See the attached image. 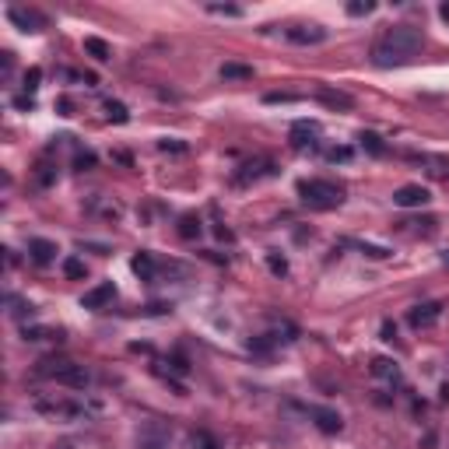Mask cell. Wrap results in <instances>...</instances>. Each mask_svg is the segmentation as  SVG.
<instances>
[{
  "label": "cell",
  "instance_id": "cell-3",
  "mask_svg": "<svg viewBox=\"0 0 449 449\" xmlns=\"http://www.w3.org/2000/svg\"><path fill=\"white\" fill-rule=\"evenodd\" d=\"M39 376L56 379L60 386H71V390H84V386H88V369L77 365V362H67V358H60V362L49 358V362H43Z\"/></svg>",
  "mask_w": 449,
  "mask_h": 449
},
{
  "label": "cell",
  "instance_id": "cell-33",
  "mask_svg": "<svg viewBox=\"0 0 449 449\" xmlns=\"http://www.w3.org/2000/svg\"><path fill=\"white\" fill-rule=\"evenodd\" d=\"M393 337H397V326L386 319V323H383V341H393Z\"/></svg>",
  "mask_w": 449,
  "mask_h": 449
},
{
  "label": "cell",
  "instance_id": "cell-30",
  "mask_svg": "<svg viewBox=\"0 0 449 449\" xmlns=\"http://www.w3.org/2000/svg\"><path fill=\"white\" fill-rule=\"evenodd\" d=\"M298 95H291V92H267L263 95V102H295Z\"/></svg>",
  "mask_w": 449,
  "mask_h": 449
},
{
  "label": "cell",
  "instance_id": "cell-26",
  "mask_svg": "<svg viewBox=\"0 0 449 449\" xmlns=\"http://www.w3.org/2000/svg\"><path fill=\"white\" fill-rule=\"evenodd\" d=\"M267 267H271V271H274L278 278H284V274H288V260H284V256H278V253L267 256Z\"/></svg>",
  "mask_w": 449,
  "mask_h": 449
},
{
  "label": "cell",
  "instance_id": "cell-15",
  "mask_svg": "<svg viewBox=\"0 0 449 449\" xmlns=\"http://www.w3.org/2000/svg\"><path fill=\"white\" fill-rule=\"evenodd\" d=\"M130 267H134V274L141 278V281H155V260H151V253H134V260H130Z\"/></svg>",
  "mask_w": 449,
  "mask_h": 449
},
{
  "label": "cell",
  "instance_id": "cell-8",
  "mask_svg": "<svg viewBox=\"0 0 449 449\" xmlns=\"http://www.w3.org/2000/svg\"><path fill=\"white\" fill-rule=\"evenodd\" d=\"M432 200V193H428V186H422V183H407V186H400L397 193H393V204L397 207H425Z\"/></svg>",
  "mask_w": 449,
  "mask_h": 449
},
{
  "label": "cell",
  "instance_id": "cell-29",
  "mask_svg": "<svg viewBox=\"0 0 449 449\" xmlns=\"http://www.w3.org/2000/svg\"><path fill=\"white\" fill-rule=\"evenodd\" d=\"M326 158H330V162H348V158H351V147H330Z\"/></svg>",
  "mask_w": 449,
  "mask_h": 449
},
{
  "label": "cell",
  "instance_id": "cell-16",
  "mask_svg": "<svg viewBox=\"0 0 449 449\" xmlns=\"http://www.w3.org/2000/svg\"><path fill=\"white\" fill-rule=\"evenodd\" d=\"M358 144H362V151H369L372 158H383V155H386V144H383V137H379V134H372V130L358 134Z\"/></svg>",
  "mask_w": 449,
  "mask_h": 449
},
{
  "label": "cell",
  "instance_id": "cell-21",
  "mask_svg": "<svg viewBox=\"0 0 449 449\" xmlns=\"http://www.w3.org/2000/svg\"><path fill=\"white\" fill-rule=\"evenodd\" d=\"M39 81H43V71H39V67H28V71H25V77H21V88H25V95H36Z\"/></svg>",
  "mask_w": 449,
  "mask_h": 449
},
{
  "label": "cell",
  "instance_id": "cell-19",
  "mask_svg": "<svg viewBox=\"0 0 449 449\" xmlns=\"http://www.w3.org/2000/svg\"><path fill=\"white\" fill-rule=\"evenodd\" d=\"M106 119H109V123H127V119H130V109H127L123 102L109 99V102H106Z\"/></svg>",
  "mask_w": 449,
  "mask_h": 449
},
{
  "label": "cell",
  "instance_id": "cell-28",
  "mask_svg": "<svg viewBox=\"0 0 449 449\" xmlns=\"http://www.w3.org/2000/svg\"><path fill=\"white\" fill-rule=\"evenodd\" d=\"M207 11H211V14H228V18L243 14V8H232V4H207Z\"/></svg>",
  "mask_w": 449,
  "mask_h": 449
},
{
  "label": "cell",
  "instance_id": "cell-12",
  "mask_svg": "<svg viewBox=\"0 0 449 449\" xmlns=\"http://www.w3.org/2000/svg\"><path fill=\"white\" fill-rule=\"evenodd\" d=\"M28 256H32V263L46 267V263L56 260V243H49V239H32V243H28Z\"/></svg>",
  "mask_w": 449,
  "mask_h": 449
},
{
  "label": "cell",
  "instance_id": "cell-11",
  "mask_svg": "<svg viewBox=\"0 0 449 449\" xmlns=\"http://www.w3.org/2000/svg\"><path fill=\"white\" fill-rule=\"evenodd\" d=\"M309 414H313L316 428H319V432H326V435H337V432H341V425H344V422H341V414H337L334 407H313Z\"/></svg>",
  "mask_w": 449,
  "mask_h": 449
},
{
  "label": "cell",
  "instance_id": "cell-36",
  "mask_svg": "<svg viewBox=\"0 0 449 449\" xmlns=\"http://www.w3.org/2000/svg\"><path fill=\"white\" fill-rule=\"evenodd\" d=\"M442 263H446V267H449V253H442Z\"/></svg>",
  "mask_w": 449,
  "mask_h": 449
},
{
  "label": "cell",
  "instance_id": "cell-32",
  "mask_svg": "<svg viewBox=\"0 0 449 449\" xmlns=\"http://www.w3.org/2000/svg\"><path fill=\"white\" fill-rule=\"evenodd\" d=\"M14 109H36V99H32V95H18V99H14Z\"/></svg>",
  "mask_w": 449,
  "mask_h": 449
},
{
  "label": "cell",
  "instance_id": "cell-13",
  "mask_svg": "<svg viewBox=\"0 0 449 449\" xmlns=\"http://www.w3.org/2000/svg\"><path fill=\"white\" fill-rule=\"evenodd\" d=\"M316 99L330 109H351L354 106V99L348 92H337V88H316Z\"/></svg>",
  "mask_w": 449,
  "mask_h": 449
},
{
  "label": "cell",
  "instance_id": "cell-14",
  "mask_svg": "<svg viewBox=\"0 0 449 449\" xmlns=\"http://www.w3.org/2000/svg\"><path fill=\"white\" fill-rule=\"evenodd\" d=\"M372 376L386 379V383H400V365L393 358H372Z\"/></svg>",
  "mask_w": 449,
  "mask_h": 449
},
{
  "label": "cell",
  "instance_id": "cell-31",
  "mask_svg": "<svg viewBox=\"0 0 449 449\" xmlns=\"http://www.w3.org/2000/svg\"><path fill=\"white\" fill-rule=\"evenodd\" d=\"M162 151H179V155H183L186 144H179V141H169V137H165V141H162Z\"/></svg>",
  "mask_w": 449,
  "mask_h": 449
},
{
  "label": "cell",
  "instance_id": "cell-17",
  "mask_svg": "<svg viewBox=\"0 0 449 449\" xmlns=\"http://www.w3.org/2000/svg\"><path fill=\"white\" fill-rule=\"evenodd\" d=\"M84 53H92L99 64H106V60H112V49H109V43L106 39H99V36H88L84 39Z\"/></svg>",
  "mask_w": 449,
  "mask_h": 449
},
{
  "label": "cell",
  "instance_id": "cell-4",
  "mask_svg": "<svg viewBox=\"0 0 449 449\" xmlns=\"http://www.w3.org/2000/svg\"><path fill=\"white\" fill-rule=\"evenodd\" d=\"M8 18L21 28V32H32V36L46 28V14L36 11V8H18V4H14V8H8Z\"/></svg>",
  "mask_w": 449,
  "mask_h": 449
},
{
  "label": "cell",
  "instance_id": "cell-1",
  "mask_svg": "<svg viewBox=\"0 0 449 449\" xmlns=\"http://www.w3.org/2000/svg\"><path fill=\"white\" fill-rule=\"evenodd\" d=\"M425 49V32L414 25H393L376 39L372 46V64L376 67H404Z\"/></svg>",
  "mask_w": 449,
  "mask_h": 449
},
{
  "label": "cell",
  "instance_id": "cell-35",
  "mask_svg": "<svg viewBox=\"0 0 449 449\" xmlns=\"http://www.w3.org/2000/svg\"><path fill=\"white\" fill-rule=\"evenodd\" d=\"M439 14H442V18L449 21V4H442V8H439Z\"/></svg>",
  "mask_w": 449,
  "mask_h": 449
},
{
  "label": "cell",
  "instance_id": "cell-20",
  "mask_svg": "<svg viewBox=\"0 0 449 449\" xmlns=\"http://www.w3.org/2000/svg\"><path fill=\"white\" fill-rule=\"evenodd\" d=\"M179 235H183V239H197L200 235V218L197 215H183V218H179Z\"/></svg>",
  "mask_w": 449,
  "mask_h": 449
},
{
  "label": "cell",
  "instance_id": "cell-37",
  "mask_svg": "<svg viewBox=\"0 0 449 449\" xmlns=\"http://www.w3.org/2000/svg\"><path fill=\"white\" fill-rule=\"evenodd\" d=\"M64 449H71V446H64Z\"/></svg>",
  "mask_w": 449,
  "mask_h": 449
},
{
  "label": "cell",
  "instance_id": "cell-18",
  "mask_svg": "<svg viewBox=\"0 0 449 449\" xmlns=\"http://www.w3.org/2000/svg\"><path fill=\"white\" fill-rule=\"evenodd\" d=\"M225 81H250L253 77V67L250 64H221V71H218Z\"/></svg>",
  "mask_w": 449,
  "mask_h": 449
},
{
  "label": "cell",
  "instance_id": "cell-6",
  "mask_svg": "<svg viewBox=\"0 0 449 449\" xmlns=\"http://www.w3.org/2000/svg\"><path fill=\"white\" fill-rule=\"evenodd\" d=\"M442 316V302H422V306H414L407 313V323L414 326V330H428V326H435Z\"/></svg>",
  "mask_w": 449,
  "mask_h": 449
},
{
  "label": "cell",
  "instance_id": "cell-22",
  "mask_svg": "<svg viewBox=\"0 0 449 449\" xmlns=\"http://www.w3.org/2000/svg\"><path fill=\"white\" fill-rule=\"evenodd\" d=\"M25 341H46V337H60L56 330H46V326H25Z\"/></svg>",
  "mask_w": 449,
  "mask_h": 449
},
{
  "label": "cell",
  "instance_id": "cell-24",
  "mask_svg": "<svg viewBox=\"0 0 449 449\" xmlns=\"http://www.w3.org/2000/svg\"><path fill=\"white\" fill-rule=\"evenodd\" d=\"M372 11H376L372 0H354V4H348V14H351V18H362V14H372Z\"/></svg>",
  "mask_w": 449,
  "mask_h": 449
},
{
  "label": "cell",
  "instance_id": "cell-9",
  "mask_svg": "<svg viewBox=\"0 0 449 449\" xmlns=\"http://www.w3.org/2000/svg\"><path fill=\"white\" fill-rule=\"evenodd\" d=\"M263 175H274V165L267 162V158H256V162L239 165V172L232 175V183L235 186H246V183H256V179H263Z\"/></svg>",
  "mask_w": 449,
  "mask_h": 449
},
{
  "label": "cell",
  "instance_id": "cell-27",
  "mask_svg": "<svg viewBox=\"0 0 449 449\" xmlns=\"http://www.w3.org/2000/svg\"><path fill=\"white\" fill-rule=\"evenodd\" d=\"M95 162H99V158H95L92 151H77V155H74V169H81V172H84V169H95Z\"/></svg>",
  "mask_w": 449,
  "mask_h": 449
},
{
  "label": "cell",
  "instance_id": "cell-10",
  "mask_svg": "<svg viewBox=\"0 0 449 449\" xmlns=\"http://www.w3.org/2000/svg\"><path fill=\"white\" fill-rule=\"evenodd\" d=\"M323 39H326L323 25H295V28H288V43H295V46H316Z\"/></svg>",
  "mask_w": 449,
  "mask_h": 449
},
{
  "label": "cell",
  "instance_id": "cell-23",
  "mask_svg": "<svg viewBox=\"0 0 449 449\" xmlns=\"http://www.w3.org/2000/svg\"><path fill=\"white\" fill-rule=\"evenodd\" d=\"M64 274H67V278H84L88 267H84L77 256H71V260H64Z\"/></svg>",
  "mask_w": 449,
  "mask_h": 449
},
{
  "label": "cell",
  "instance_id": "cell-5",
  "mask_svg": "<svg viewBox=\"0 0 449 449\" xmlns=\"http://www.w3.org/2000/svg\"><path fill=\"white\" fill-rule=\"evenodd\" d=\"M291 147H295V151H309V147H316L319 141V123H313V119H298V123L291 127Z\"/></svg>",
  "mask_w": 449,
  "mask_h": 449
},
{
  "label": "cell",
  "instance_id": "cell-25",
  "mask_svg": "<svg viewBox=\"0 0 449 449\" xmlns=\"http://www.w3.org/2000/svg\"><path fill=\"white\" fill-rule=\"evenodd\" d=\"M193 449H218V439L207 432H193Z\"/></svg>",
  "mask_w": 449,
  "mask_h": 449
},
{
  "label": "cell",
  "instance_id": "cell-2",
  "mask_svg": "<svg viewBox=\"0 0 449 449\" xmlns=\"http://www.w3.org/2000/svg\"><path fill=\"white\" fill-rule=\"evenodd\" d=\"M298 197L313 211H334V207L344 204V186L334 183V179H302L298 183Z\"/></svg>",
  "mask_w": 449,
  "mask_h": 449
},
{
  "label": "cell",
  "instance_id": "cell-7",
  "mask_svg": "<svg viewBox=\"0 0 449 449\" xmlns=\"http://www.w3.org/2000/svg\"><path fill=\"white\" fill-rule=\"evenodd\" d=\"M112 298H116V284H112V281H102V284H95L92 291L81 295V306L92 309V313H99V309L112 306Z\"/></svg>",
  "mask_w": 449,
  "mask_h": 449
},
{
  "label": "cell",
  "instance_id": "cell-34",
  "mask_svg": "<svg viewBox=\"0 0 449 449\" xmlns=\"http://www.w3.org/2000/svg\"><path fill=\"white\" fill-rule=\"evenodd\" d=\"M56 109H60V116H71V102H67V99H60Z\"/></svg>",
  "mask_w": 449,
  "mask_h": 449
}]
</instances>
